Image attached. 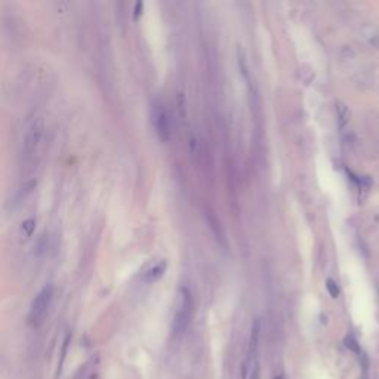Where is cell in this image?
<instances>
[{"instance_id": "obj_14", "label": "cell", "mask_w": 379, "mask_h": 379, "mask_svg": "<svg viewBox=\"0 0 379 379\" xmlns=\"http://www.w3.org/2000/svg\"><path fill=\"white\" fill-rule=\"evenodd\" d=\"M362 379H369V375H368V369H363V377Z\"/></svg>"}, {"instance_id": "obj_6", "label": "cell", "mask_w": 379, "mask_h": 379, "mask_svg": "<svg viewBox=\"0 0 379 379\" xmlns=\"http://www.w3.org/2000/svg\"><path fill=\"white\" fill-rule=\"evenodd\" d=\"M34 230H36V221L33 218L25 219L21 224V236H22V239H25V240L30 239L33 236V233H34Z\"/></svg>"}, {"instance_id": "obj_15", "label": "cell", "mask_w": 379, "mask_h": 379, "mask_svg": "<svg viewBox=\"0 0 379 379\" xmlns=\"http://www.w3.org/2000/svg\"><path fill=\"white\" fill-rule=\"evenodd\" d=\"M274 379H283V377H282V375H279V377H276Z\"/></svg>"}, {"instance_id": "obj_12", "label": "cell", "mask_w": 379, "mask_h": 379, "mask_svg": "<svg viewBox=\"0 0 379 379\" xmlns=\"http://www.w3.org/2000/svg\"><path fill=\"white\" fill-rule=\"evenodd\" d=\"M142 7H144V3H142V1H138V3L135 4V13H133L135 18H138V16L142 13Z\"/></svg>"}, {"instance_id": "obj_1", "label": "cell", "mask_w": 379, "mask_h": 379, "mask_svg": "<svg viewBox=\"0 0 379 379\" xmlns=\"http://www.w3.org/2000/svg\"><path fill=\"white\" fill-rule=\"evenodd\" d=\"M192 298L190 295L187 289H180L178 296H177V308H175V316L172 321V333L175 338L181 336L187 327H189L191 317H192Z\"/></svg>"}, {"instance_id": "obj_3", "label": "cell", "mask_w": 379, "mask_h": 379, "mask_svg": "<svg viewBox=\"0 0 379 379\" xmlns=\"http://www.w3.org/2000/svg\"><path fill=\"white\" fill-rule=\"evenodd\" d=\"M151 122L156 129V133L162 142H169L172 138V127H171V119L166 107L162 102H154L151 108Z\"/></svg>"}, {"instance_id": "obj_9", "label": "cell", "mask_w": 379, "mask_h": 379, "mask_svg": "<svg viewBox=\"0 0 379 379\" xmlns=\"http://www.w3.org/2000/svg\"><path fill=\"white\" fill-rule=\"evenodd\" d=\"M344 344H345V347L350 350V351H353L354 354H363L362 353V348H360V344L357 342V339L353 336V335H347L345 336V339H344Z\"/></svg>"}, {"instance_id": "obj_7", "label": "cell", "mask_w": 379, "mask_h": 379, "mask_svg": "<svg viewBox=\"0 0 379 379\" xmlns=\"http://www.w3.org/2000/svg\"><path fill=\"white\" fill-rule=\"evenodd\" d=\"M336 113H338V120H339V126L344 127L347 123H348V119H350V111L348 108L342 104V102H338L336 104Z\"/></svg>"}, {"instance_id": "obj_11", "label": "cell", "mask_w": 379, "mask_h": 379, "mask_svg": "<svg viewBox=\"0 0 379 379\" xmlns=\"http://www.w3.org/2000/svg\"><path fill=\"white\" fill-rule=\"evenodd\" d=\"M326 289H327V292H329V295H330L332 298H338V296H339V286L336 284L335 280L327 279V280H326Z\"/></svg>"}, {"instance_id": "obj_10", "label": "cell", "mask_w": 379, "mask_h": 379, "mask_svg": "<svg viewBox=\"0 0 379 379\" xmlns=\"http://www.w3.org/2000/svg\"><path fill=\"white\" fill-rule=\"evenodd\" d=\"M46 249H48V239H46V236L43 234V236L39 237V240H37V243H36V253H37L39 256H42V255L46 252Z\"/></svg>"}, {"instance_id": "obj_13", "label": "cell", "mask_w": 379, "mask_h": 379, "mask_svg": "<svg viewBox=\"0 0 379 379\" xmlns=\"http://www.w3.org/2000/svg\"><path fill=\"white\" fill-rule=\"evenodd\" d=\"M251 379H259V366L255 363L253 365V371H252V378Z\"/></svg>"}, {"instance_id": "obj_2", "label": "cell", "mask_w": 379, "mask_h": 379, "mask_svg": "<svg viewBox=\"0 0 379 379\" xmlns=\"http://www.w3.org/2000/svg\"><path fill=\"white\" fill-rule=\"evenodd\" d=\"M54 284H46L42 287V290L36 295V298L31 302V308H30V314H28V321L31 326H40L46 316L48 311L51 308L52 299H54Z\"/></svg>"}, {"instance_id": "obj_5", "label": "cell", "mask_w": 379, "mask_h": 379, "mask_svg": "<svg viewBox=\"0 0 379 379\" xmlns=\"http://www.w3.org/2000/svg\"><path fill=\"white\" fill-rule=\"evenodd\" d=\"M166 268H168L166 261H160V262L154 264V265H153L151 268H148L147 273L144 274V280H145L147 283H154V282H157L159 279L163 277V274L166 273Z\"/></svg>"}, {"instance_id": "obj_8", "label": "cell", "mask_w": 379, "mask_h": 379, "mask_svg": "<svg viewBox=\"0 0 379 379\" xmlns=\"http://www.w3.org/2000/svg\"><path fill=\"white\" fill-rule=\"evenodd\" d=\"M37 187V181L36 180H31V181H28L22 189L18 191V194H16V198L18 200H24V198H27L34 190Z\"/></svg>"}, {"instance_id": "obj_4", "label": "cell", "mask_w": 379, "mask_h": 379, "mask_svg": "<svg viewBox=\"0 0 379 379\" xmlns=\"http://www.w3.org/2000/svg\"><path fill=\"white\" fill-rule=\"evenodd\" d=\"M43 133H45V120H43V117H37L33 120V123L30 125V127L25 132L24 144H22L24 157L31 159L36 154V151L43 139Z\"/></svg>"}]
</instances>
